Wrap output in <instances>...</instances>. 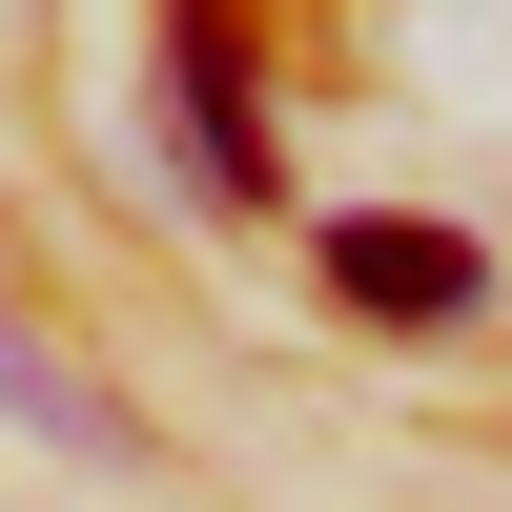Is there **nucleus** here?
Segmentation results:
<instances>
[{"instance_id": "2", "label": "nucleus", "mask_w": 512, "mask_h": 512, "mask_svg": "<svg viewBox=\"0 0 512 512\" xmlns=\"http://www.w3.org/2000/svg\"><path fill=\"white\" fill-rule=\"evenodd\" d=\"M328 287H349L369 328H451V308H492V246L410 226V205H349V226H328Z\"/></svg>"}, {"instance_id": "3", "label": "nucleus", "mask_w": 512, "mask_h": 512, "mask_svg": "<svg viewBox=\"0 0 512 512\" xmlns=\"http://www.w3.org/2000/svg\"><path fill=\"white\" fill-rule=\"evenodd\" d=\"M0 410H21V431H62V451H123V410H103V390H82V369H62V349H41V328H21V308H0Z\"/></svg>"}, {"instance_id": "1", "label": "nucleus", "mask_w": 512, "mask_h": 512, "mask_svg": "<svg viewBox=\"0 0 512 512\" xmlns=\"http://www.w3.org/2000/svg\"><path fill=\"white\" fill-rule=\"evenodd\" d=\"M164 82H185V185L246 205V185H267V82H246V21H226V0H164Z\"/></svg>"}]
</instances>
